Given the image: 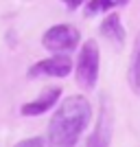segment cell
<instances>
[{
	"mask_svg": "<svg viewBox=\"0 0 140 147\" xmlns=\"http://www.w3.org/2000/svg\"><path fill=\"white\" fill-rule=\"evenodd\" d=\"M13 147H46V141H44L42 136H33V138H24V141H20L18 145Z\"/></svg>",
	"mask_w": 140,
	"mask_h": 147,
	"instance_id": "obj_10",
	"label": "cell"
},
{
	"mask_svg": "<svg viewBox=\"0 0 140 147\" xmlns=\"http://www.w3.org/2000/svg\"><path fill=\"white\" fill-rule=\"evenodd\" d=\"M112 125H114V117H112V108L107 97L101 99V112L96 119V127L88 138L85 147H110L112 143Z\"/></svg>",
	"mask_w": 140,
	"mask_h": 147,
	"instance_id": "obj_4",
	"label": "cell"
},
{
	"mask_svg": "<svg viewBox=\"0 0 140 147\" xmlns=\"http://www.w3.org/2000/svg\"><path fill=\"white\" fill-rule=\"evenodd\" d=\"M42 44L53 53H66L72 51L79 44V31L70 24H57L50 26L42 37Z\"/></svg>",
	"mask_w": 140,
	"mask_h": 147,
	"instance_id": "obj_3",
	"label": "cell"
},
{
	"mask_svg": "<svg viewBox=\"0 0 140 147\" xmlns=\"http://www.w3.org/2000/svg\"><path fill=\"white\" fill-rule=\"evenodd\" d=\"M129 84L136 94H140V35L134 44V55H131V64H129Z\"/></svg>",
	"mask_w": 140,
	"mask_h": 147,
	"instance_id": "obj_8",
	"label": "cell"
},
{
	"mask_svg": "<svg viewBox=\"0 0 140 147\" xmlns=\"http://www.w3.org/2000/svg\"><path fill=\"white\" fill-rule=\"evenodd\" d=\"M98 46L94 40H88V42L81 46L79 51V59H77V84H79L83 90H92L96 86L98 79Z\"/></svg>",
	"mask_w": 140,
	"mask_h": 147,
	"instance_id": "obj_2",
	"label": "cell"
},
{
	"mask_svg": "<svg viewBox=\"0 0 140 147\" xmlns=\"http://www.w3.org/2000/svg\"><path fill=\"white\" fill-rule=\"evenodd\" d=\"M61 2H66V5L70 7V9H77V7H79L81 2H83V0H61Z\"/></svg>",
	"mask_w": 140,
	"mask_h": 147,
	"instance_id": "obj_11",
	"label": "cell"
},
{
	"mask_svg": "<svg viewBox=\"0 0 140 147\" xmlns=\"http://www.w3.org/2000/svg\"><path fill=\"white\" fill-rule=\"evenodd\" d=\"M59 97H61L59 88H48V90H44L35 101L24 103L22 108H20V112H22L24 117H37V114H44L46 110H50V108L59 101Z\"/></svg>",
	"mask_w": 140,
	"mask_h": 147,
	"instance_id": "obj_6",
	"label": "cell"
},
{
	"mask_svg": "<svg viewBox=\"0 0 140 147\" xmlns=\"http://www.w3.org/2000/svg\"><path fill=\"white\" fill-rule=\"evenodd\" d=\"M72 70V61L66 55H55L48 59H42L29 68L31 77H66Z\"/></svg>",
	"mask_w": 140,
	"mask_h": 147,
	"instance_id": "obj_5",
	"label": "cell"
},
{
	"mask_svg": "<svg viewBox=\"0 0 140 147\" xmlns=\"http://www.w3.org/2000/svg\"><path fill=\"white\" fill-rule=\"evenodd\" d=\"M129 0H92L88 9H85V16H94L98 11H105V9H112V7H125Z\"/></svg>",
	"mask_w": 140,
	"mask_h": 147,
	"instance_id": "obj_9",
	"label": "cell"
},
{
	"mask_svg": "<svg viewBox=\"0 0 140 147\" xmlns=\"http://www.w3.org/2000/svg\"><path fill=\"white\" fill-rule=\"evenodd\" d=\"M101 33H103L107 40H112L114 44L125 42V29H123V22L116 13H110V16L101 22Z\"/></svg>",
	"mask_w": 140,
	"mask_h": 147,
	"instance_id": "obj_7",
	"label": "cell"
},
{
	"mask_svg": "<svg viewBox=\"0 0 140 147\" xmlns=\"http://www.w3.org/2000/svg\"><path fill=\"white\" fill-rule=\"evenodd\" d=\"M92 108L83 94H72L61 101L48 123V147H74L88 127Z\"/></svg>",
	"mask_w": 140,
	"mask_h": 147,
	"instance_id": "obj_1",
	"label": "cell"
}]
</instances>
